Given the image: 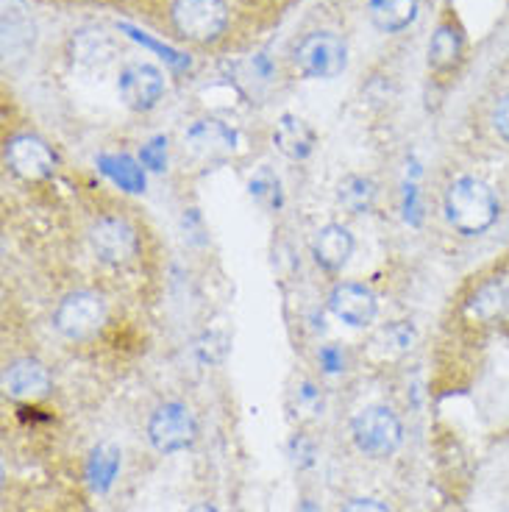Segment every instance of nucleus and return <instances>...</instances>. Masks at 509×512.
I'll return each mask as SVG.
<instances>
[{"label": "nucleus", "instance_id": "f257e3e1", "mask_svg": "<svg viewBox=\"0 0 509 512\" xmlns=\"http://www.w3.org/2000/svg\"><path fill=\"white\" fill-rule=\"evenodd\" d=\"M443 212L451 229L462 237H482L501 218L496 190L479 176H459L446 187Z\"/></svg>", "mask_w": 509, "mask_h": 512}, {"label": "nucleus", "instance_id": "f03ea898", "mask_svg": "<svg viewBox=\"0 0 509 512\" xmlns=\"http://www.w3.org/2000/svg\"><path fill=\"white\" fill-rule=\"evenodd\" d=\"M167 26L190 45H215L226 37L231 9L226 0H167Z\"/></svg>", "mask_w": 509, "mask_h": 512}, {"label": "nucleus", "instance_id": "7ed1b4c3", "mask_svg": "<svg viewBox=\"0 0 509 512\" xmlns=\"http://www.w3.org/2000/svg\"><path fill=\"white\" fill-rule=\"evenodd\" d=\"M351 437L362 454H368L373 460H384L398 451L404 440V426L401 418L384 404H373L357 412V418L351 421Z\"/></svg>", "mask_w": 509, "mask_h": 512}, {"label": "nucleus", "instance_id": "20e7f679", "mask_svg": "<svg viewBox=\"0 0 509 512\" xmlns=\"http://www.w3.org/2000/svg\"><path fill=\"white\" fill-rule=\"evenodd\" d=\"M148 440L159 454H176L198 440V421L187 404L165 401L153 410L148 421Z\"/></svg>", "mask_w": 509, "mask_h": 512}, {"label": "nucleus", "instance_id": "39448f33", "mask_svg": "<svg viewBox=\"0 0 509 512\" xmlns=\"http://www.w3.org/2000/svg\"><path fill=\"white\" fill-rule=\"evenodd\" d=\"M293 59L298 70L309 78H337L348 62V48L331 31H312L304 39H298Z\"/></svg>", "mask_w": 509, "mask_h": 512}, {"label": "nucleus", "instance_id": "423d86ee", "mask_svg": "<svg viewBox=\"0 0 509 512\" xmlns=\"http://www.w3.org/2000/svg\"><path fill=\"white\" fill-rule=\"evenodd\" d=\"M53 323L67 340H90L106 323V301L90 290H76L59 301Z\"/></svg>", "mask_w": 509, "mask_h": 512}, {"label": "nucleus", "instance_id": "0eeeda50", "mask_svg": "<svg viewBox=\"0 0 509 512\" xmlns=\"http://www.w3.org/2000/svg\"><path fill=\"white\" fill-rule=\"evenodd\" d=\"M117 92L134 112H148L165 95V76L159 67L148 62H131L120 70L117 78Z\"/></svg>", "mask_w": 509, "mask_h": 512}, {"label": "nucleus", "instance_id": "6e6552de", "mask_svg": "<svg viewBox=\"0 0 509 512\" xmlns=\"http://www.w3.org/2000/svg\"><path fill=\"white\" fill-rule=\"evenodd\" d=\"M6 165L12 167L20 179L42 181L53 176L56 156L45 140H39L34 134H17L6 142Z\"/></svg>", "mask_w": 509, "mask_h": 512}, {"label": "nucleus", "instance_id": "1a4fd4ad", "mask_svg": "<svg viewBox=\"0 0 509 512\" xmlns=\"http://www.w3.org/2000/svg\"><path fill=\"white\" fill-rule=\"evenodd\" d=\"M90 240L95 254L109 265H126L131 256L137 254V231L131 223L115 215H106L92 223Z\"/></svg>", "mask_w": 509, "mask_h": 512}, {"label": "nucleus", "instance_id": "9d476101", "mask_svg": "<svg viewBox=\"0 0 509 512\" xmlns=\"http://www.w3.org/2000/svg\"><path fill=\"white\" fill-rule=\"evenodd\" d=\"M329 309L348 326L365 329L376 320L379 304H376V295L370 293L365 284L340 282L329 293Z\"/></svg>", "mask_w": 509, "mask_h": 512}, {"label": "nucleus", "instance_id": "9b49d317", "mask_svg": "<svg viewBox=\"0 0 509 512\" xmlns=\"http://www.w3.org/2000/svg\"><path fill=\"white\" fill-rule=\"evenodd\" d=\"M3 390L17 401H39L51 393V373L39 359H14L3 371Z\"/></svg>", "mask_w": 509, "mask_h": 512}, {"label": "nucleus", "instance_id": "f8f14e48", "mask_svg": "<svg viewBox=\"0 0 509 512\" xmlns=\"http://www.w3.org/2000/svg\"><path fill=\"white\" fill-rule=\"evenodd\" d=\"M465 312L479 323H496L509 312V273L487 276L465 304Z\"/></svg>", "mask_w": 509, "mask_h": 512}, {"label": "nucleus", "instance_id": "ddd939ff", "mask_svg": "<svg viewBox=\"0 0 509 512\" xmlns=\"http://www.w3.org/2000/svg\"><path fill=\"white\" fill-rule=\"evenodd\" d=\"M184 140L190 145V151L195 156H226L234 151V142H237V134L231 131L223 120H215V117H204V120H195Z\"/></svg>", "mask_w": 509, "mask_h": 512}, {"label": "nucleus", "instance_id": "4468645a", "mask_svg": "<svg viewBox=\"0 0 509 512\" xmlns=\"http://www.w3.org/2000/svg\"><path fill=\"white\" fill-rule=\"evenodd\" d=\"M354 254V237L343 223H329L315 234L312 240V256L323 270H340Z\"/></svg>", "mask_w": 509, "mask_h": 512}, {"label": "nucleus", "instance_id": "2eb2a0df", "mask_svg": "<svg viewBox=\"0 0 509 512\" xmlns=\"http://www.w3.org/2000/svg\"><path fill=\"white\" fill-rule=\"evenodd\" d=\"M315 131L312 126L295 115H281L279 123L273 126V145L279 148L281 154L295 162H304L306 156L315 151Z\"/></svg>", "mask_w": 509, "mask_h": 512}, {"label": "nucleus", "instance_id": "dca6fc26", "mask_svg": "<svg viewBox=\"0 0 509 512\" xmlns=\"http://www.w3.org/2000/svg\"><path fill=\"white\" fill-rule=\"evenodd\" d=\"M418 0H370V20L384 34H398L415 23Z\"/></svg>", "mask_w": 509, "mask_h": 512}, {"label": "nucleus", "instance_id": "f3484780", "mask_svg": "<svg viewBox=\"0 0 509 512\" xmlns=\"http://www.w3.org/2000/svg\"><path fill=\"white\" fill-rule=\"evenodd\" d=\"M98 167L103 170V176H109L120 190L145 192V167H142V162H134L131 156L103 154L98 156Z\"/></svg>", "mask_w": 509, "mask_h": 512}, {"label": "nucleus", "instance_id": "a211bd4d", "mask_svg": "<svg viewBox=\"0 0 509 512\" xmlns=\"http://www.w3.org/2000/svg\"><path fill=\"white\" fill-rule=\"evenodd\" d=\"M120 462H123V454L112 443H101L92 451L90 462H87V479H90L95 493H106L115 485L117 474H120Z\"/></svg>", "mask_w": 509, "mask_h": 512}, {"label": "nucleus", "instance_id": "6ab92c4d", "mask_svg": "<svg viewBox=\"0 0 509 512\" xmlns=\"http://www.w3.org/2000/svg\"><path fill=\"white\" fill-rule=\"evenodd\" d=\"M462 56V31L454 26V20L440 23L429 42V64L434 70H451Z\"/></svg>", "mask_w": 509, "mask_h": 512}, {"label": "nucleus", "instance_id": "aec40b11", "mask_svg": "<svg viewBox=\"0 0 509 512\" xmlns=\"http://www.w3.org/2000/svg\"><path fill=\"white\" fill-rule=\"evenodd\" d=\"M73 59L81 64H106L115 56V42L103 28H84L78 31L73 42Z\"/></svg>", "mask_w": 509, "mask_h": 512}, {"label": "nucleus", "instance_id": "412c9836", "mask_svg": "<svg viewBox=\"0 0 509 512\" xmlns=\"http://www.w3.org/2000/svg\"><path fill=\"white\" fill-rule=\"evenodd\" d=\"M376 198V184L365 176H345L337 184V204L343 206L348 215H362L373 206Z\"/></svg>", "mask_w": 509, "mask_h": 512}, {"label": "nucleus", "instance_id": "4be33fe9", "mask_svg": "<svg viewBox=\"0 0 509 512\" xmlns=\"http://www.w3.org/2000/svg\"><path fill=\"white\" fill-rule=\"evenodd\" d=\"M251 195H254L256 201L262 206H270V209H276L281 206V184L279 179L270 173V170H259L254 179H251Z\"/></svg>", "mask_w": 509, "mask_h": 512}, {"label": "nucleus", "instance_id": "5701e85b", "mask_svg": "<svg viewBox=\"0 0 509 512\" xmlns=\"http://www.w3.org/2000/svg\"><path fill=\"white\" fill-rule=\"evenodd\" d=\"M379 340H382L387 351L404 354V351H409L412 343H415V329H412L409 323H404V320H398V323L384 326L382 334H379Z\"/></svg>", "mask_w": 509, "mask_h": 512}, {"label": "nucleus", "instance_id": "b1692460", "mask_svg": "<svg viewBox=\"0 0 509 512\" xmlns=\"http://www.w3.org/2000/svg\"><path fill=\"white\" fill-rule=\"evenodd\" d=\"M142 167H148L153 173H162L167 167V140L165 137H153L148 145H142L140 154Z\"/></svg>", "mask_w": 509, "mask_h": 512}, {"label": "nucleus", "instance_id": "393cba45", "mask_svg": "<svg viewBox=\"0 0 509 512\" xmlns=\"http://www.w3.org/2000/svg\"><path fill=\"white\" fill-rule=\"evenodd\" d=\"M295 401H298V410L301 412H309V415L323 412V396H320L315 384H301V387L295 390Z\"/></svg>", "mask_w": 509, "mask_h": 512}, {"label": "nucleus", "instance_id": "a878e982", "mask_svg": "<svg viewBox=\"0 0 509 512\" xmlns=\"http://www.w3.org/2000/svg\"><path fill=\"white\" fill-rule=\"evenodd\" d=\"M490 123L496 128V134L509 145V92H504L501 98L493 106V115H490Z\"/></svg>", "mask_w": 509, "mask_h": 512}, {"label": "nucleus", "instance_id": "bb28decb", "mask_svg": "<svg viewBox=\"0 0 509 512\" xmlns=\"http://www.w3.org/2000/svg\"><path fill=\"white\" fill-rule=\"evenodd\" d=\"M340 512H390V507L379 499H351L345 501V507Z\"/></svg>", "mask_w": 509, "mask_h": 512}, {"label": "nucleus", "instance_id": "cd10ccee", "mask_svg": "<svg viewBox=\"0 0 509 512\" xmlns=\"http://www.w3.org/2000/svg\"><path fill=\"white\" fill-rule=\"evenodd\" d=\"M293 460L298 462V465H312V457H315V448H312V443H306V437H295L293 440Z\"/></svg>", "mask_w": 509, "mask_h": 512}, {"label": "nucleus", "instance_id": "c85d7f7f", "mask_svg": "<svg viewBox=\"0 0 509 512\" xmlns=\"http://www.w3.org/2000/svg\"><path fill=\"white\" fill-rule=\"evenodd\" d=\"M320 362H323V368L329 373H337L343 371V351L334 346H326L320 351Z\"/></svg>", "mask_w": 509, "mask_h": 512}, {"label": "nucleus", "instance_id": "c756f323", "mask_svg": "<svg viewBox=\"0 0 509 512\" xmlns=\"http://www.w3.org/2000/svg\"><path fill=\"white\" fill-rule=\"evenodd\" d=\"M298 512H320L318 504L312 499H301V504H298Z\"/></svg>", "mask_w": 509, "mask_h": 512}, {"label": "nucleus", "instance_id": "7c9ffc66", "mask_svg": "<svg viewBox=\"0 0 509 512\" xmlns=\"http://www.w3.org/2000/svg\"><path fill=\"white\" fill-rule=\"evenodd\" d=\"M190 512H217L215 504H195Z\"/></svg>", "mask_w": 509, "mask_h": 512}, {"label": "nucleus", "instance_id": "2f4dec72", "mask_svg": "<svg viewBox=\"0 0 509 512\" xmlns=\"http://www.w3.org/2000/svg\"><path fill=\"white\" fill-rule=\"evenodd\" d=\"M276 3H281V0H276Z\"/></svg>", "mask_w": 509, "mask_h": 512}]
</instances>
